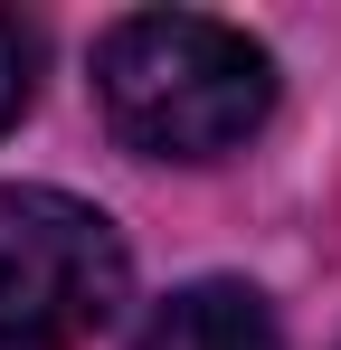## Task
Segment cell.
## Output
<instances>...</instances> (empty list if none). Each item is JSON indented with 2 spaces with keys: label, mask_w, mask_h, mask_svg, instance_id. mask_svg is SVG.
I'll return each mask as SVG.
<instances>
[{
  "label": "cell",
  "mask_w": 341,
  "mask_h": 350,
  "mask_svg": "<svg viewBox=\"0 0 341 350\" xmlns=\"http://www.w3.org/2000/svg\"><path fill=\"white\" fill-rule=\"evenodd\" d=\"M133 256L105 208L66 189H0V350H66L105 332Z\"/></svg>",
  "instance_id": "7a4b0ae2"
},
{
  "label": "cell",
  "mask_w": 341,
  "mask_h": 350,
  "mask_svg": "<svg viewBox=\"0 0 341 350\" xmlns=\"http://www.w3.org/2000/svg\"><path fill=\"white\" fill-rule=\"evenodd\" d=\"M133 350H284V332L247 284H180Z\"/></svg>",
  "instance_id": "3957f363"
},
{
  "label": "cell",
  "mask_w": 341,
  "mask_h": 350,
  "mask_svg": "<svg viewBox=\"0 0 341 350\" xmlns=\"http://www.w3.org/2000/svg\"><path fill=\"white\" fill-rule=\"evenodd\" d=\"M38 57H48V48H38V29H29L19 10H0V133L38 105Z\"/></svg>",
  "instance_id": "277c9868"
},
{
  "label": "cell",
  "mask_w": 341,
  "mask_h": 350,
  "mask_svg": "<svg viewBox=\"0 0 341 350\" xmlns=\"http://www.w3.org/2000/svg\"><path fill=\"white\" fill-rule=\"evenodd\" d=\"M95 95H105V123L123 152L218 161L266 123L275 66L247 29H227L209 10H142L95 48Z\"/></svg>",
  "instance_id": "6da1fadb"
}]
</instances>
